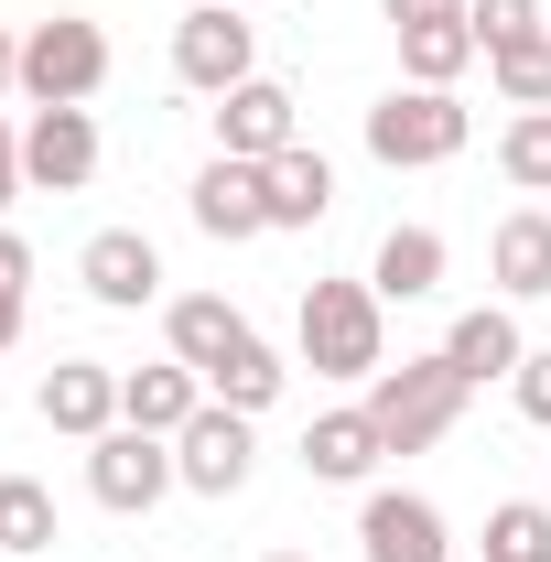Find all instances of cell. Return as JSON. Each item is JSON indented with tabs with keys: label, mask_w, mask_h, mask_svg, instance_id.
Instances as JSON below:
<instances>
[{
	"label": "cell",
	"mask_w": 551,
	"mask_h": 562,
	"mask_svg": "<svg viewBox=\"0 0 551 562\" xmlns=\"http://www.w3.org/2000/svg\"><path fill=\"white\" fill-rule=\"evenodd\" d=\"M465 22H476L486 55H508V44H530V33H541V0H465Z\"/></svg>",
	"instance_id": "obj_27"
},
{
	"label": "cell",
	"mask_w": 551,
	"mask_h": 562,
	"mask_svg": "<svg viewBox=\"0 0 551 562\" xmlns=\"http://www.w3.org/2000/svg\"><path fill=\"white\" fill-rule=\"evenodd\" d=\"M206 412V379L184 368V357H162V368H120V422H140V432H184V422Z\"/></svg>",
	"instance_id": "obj_15"
},
{
	"label": "cell",
	"mask_w": 551,
	"mask_h": 562,
	"mask_svg": "<svg viewBox=\"0 0 551 562\" xmlns=\"http://www.w3.org/2000/svg\"><path fill=\"white\" fill-rule=\"evenodd\" d=\"M260 184H271V227H325V206H336V162L314 140H292L281 162H260Z\"/></svg>",
	"instance_id": "obj_19"
},
{
	"label": "cell",
	"mask_w": 551,
	"mask_h": 562,
	"mask_svg": "<svg viewBox=\"0 0 551 562\" xmlns=\"http://www.w3.org/2000/svg\"><path fill=\"white\" fill-rule=\"evenodd\" d=\"M249 465H260V443H249V412H227V401H206V412L173 432V476L195 497H238Z\"/></svg>",
	"instance_id": "obj_7"
},
{
	"label": "cell",
	"mask_w": 551,
	"mask_h": 562,
	"mask_svg": "<svg viewBox=\"0 0 551 562\" xmlns=\"http://www.w3.org/2000/svg\"><path fill=\"white\" fill-rule=\"evenodd\" d=\"M486 562H551V508H541V497L486 508Z\"/></svg>",
	"instance_id": "obj_24"
},
{
	"label": "cell",
	"mask_w": 551,
	"mask_h": 562,
	"mask_svg": "<svg viewBox=\"0 0 551 562\" xmlns=\"http://www.w3.org/2000/svg\"><path fill=\"white\" fill-rule=\"evenodd\" d=\"M292 140H303V109H292V87L249 76V87H227V98H216V151H227V162H281Z\"/></svg>",
	"instance_id": "obj_9"
},
{
	"label": "cell",
	"mask_w": 551,
	"mask_h": 562,
	"mask_svg": "<svg viewBox=\"0 0 551 562\" xmlns=\"http://www.w3.org/2000/svg\"><path fill=\"white\" fill-rule=\"evenodd\" d=\"M486 66H497V98H508V109H551V33L508 44V55H486Z\"/></svg>",
	"instance_id": "obj_26"
},
{
	"label": "cell",
	"mask_w": 551,
	"mask_h": 562,
	"mask_svg": "<svg viewBox=\"0 0 551 562\" xmlns=\"http://www.w3.org/2000/svg\"><path fill=\"white\" fill-rule=\"evenodd\" d=\"M33 412L76 432V443H98V432H120V368H98V357H66V368H44V390H33Z\"/></svg>",
	"instance_id": "obj_13"
},
{
	"label": "cell",
	"mask_w": 551,
	"mask_h": 562,
	"mask_svg": "<svg viewBox=\"0 0 551 562\" xmlns=\"http://www.w3.org/2000/svg\"><path fill=\"white\" fill-rule=\"evenodd\" d=\"M162 487H184V476H173V443H162V432L120 422V432H98V443H87V497H98V508L140 519V508H151Z\"/></svg>",
	"instance_id": "obj_6"
},
{
	"label": "cell",
	"mask_w": 551,
	"mask_h": 562,
	"mask_svg": "<svg viewBox=\"0 0 551 562\" xmlns=\"http://www.w3.org/2000/svg\"><path fill=\"white\" fill-rule=\"evenodd\" d=\"M486 281H497L508 303H551V216L541 206L497 216V238H486Z\"/></svg>",
	"instance_id": "obj_16"
},
{
	"label": "cell",
	"mask_w": 551,
	"mask_h": 562,
	"mask_svg": "<svg viewBox=\"0 0 551 562\" xmlns=\"http://www.w3.org/2000/svg\"><path fill=\"white\" fill-rule=\"evenodd\" d=\"M390 443H379V422L368 412H325V422H303V476L314 487H368V465H379Z\"/></svg>",
	"instance_id": "obj_17"
},
{
	"label": "cell",
	"mask_w": 551,
	"mask_h": 562,
	"mask_svg": "<svg viewBox=\"0 0 551 562\" xmlns=\"http://www.w3.org/2000/svg\"><path fill=\"white\" fill-rule=\"evenodd\" d=\"M0 552H55V497L33 476H0Z\"/></svg>",
	"instance_id": "obj_25"
},
{
	"label": "cell",
	"mask_w": 551,
	"mask_h": 562,
	"mask_svg": "<svg viewBox=\"0 0 551 562\" xmlns=\"http://www.w3.org/2000/svg\"><path fill=\"white\" fill-rule=\"evenodd\" d=\"M184 206H195V227H206L216 249L271 238V184H260V162H227V151H216L206 173H195V195H184Z\"/></svg>",
	"instance_id": "obj_11"
},
{
	"label": "cell",
	"mask_w": 551,
	"mask_h": 562,
	"mask_svg": "<svg viewBox=\"0 0 551 562\" xmlns=\"http://www.w3.org/2000/svg\"><path fill=\"white\" fill-rule=\"evenodd\" d=\"M11 195H22V131L0 120V206H11Z\"/></svg>",
	"instance_id": "obj_31"
},
{
	"label": "cell",
	"mask_w": 551,
	"mask_h": 562,
	"mask_svg": "<svg viewBox=\"0 0 551 562\" xmlns=\"http://www.w3.org/2000/svg\"><path fill=\"white\" fill-rule=\"evenodd\" d=\"M476 55H486L476 22H412V33H401V76H412V87H454Z\"/></svg>",
	"instance_id": "obj_21"
},
{
	"label": "cell",
	"mask_w": 551,
	"mask_h": 562,
	"mask_svg": "<svg viewBox=\"0 0 551 562\" xmlns=\"http://www.w3.org/2000/svg\"><path fill=\"white\" fill-rule=\"evenodd\" d=\"M390 303H379V281H314L303 292V368L314 379H379L390 368V325H379Z\"/></svg>",
	"instance_id": "obj_2"
},
{
	"label": "cell",
	"mask_w": 551,
	"mask_h": 562,
	"mask_svg": "<svg viewBox=\"0 0 551 562\" xmlns=\"http://www.w3.org/2000/svg\"><path fill=\"white\" fill-rule=\"evenodd\" d=\"M173 76H184L195 98H227V87H249V76H260V22H238L227 0L184 11V22H173Z\"/></svg>",
	"instance_id": "obj_5"
},
{
	"label": "cell",
	"mask_w": 551,
	"mask_h": 562,
	"mask_svg": "<svg viewBox=\"0 0 551 562\" xmlns=\"http://www.w3.org/2000/svg\"><path fill=\"white\" fill-rule=\"evenodd\" d=\"M357 552L368 562H454V530H443V508H432L421 487H368Z\"/></svg>",
	"instance_id": "obj_8"
},
{
	"label": "cell",
	"mask_w": 551,
	"mask_h": 562,
	"mask_svg": "<svg viewBox=\"0 0 551 562\" xmlns=\"http://www.w3.org/2000/svg\"><path fill=\"white\" fill-rule=\"evenodd\" d=\"M227 11H260V0H227Z\"/></svg>",
	"instance_id": "obj_35"
},
{
	"label": "cell",
	"mask_w": 551,
	"mask_h": 562,
	"mask_svg": "<svg viewBox=\"0 0 551 562\" xmlns=\"http://www.w3.org/2000/svg\"><path fill=\"white\" fill-rule=\"evenodd\" d=\"M368 281H379V303H432L443 292V227H390Z\"/></svg>",
	"instance_id": "obj_20"
},
{
	"label": "cell",
	"mask_w": 551,
	"mask_h": 562,
	"mask_svg": "<svg viewBox=\"0 0 551 562\" xmlns=\"http://www.w3.org/2000/svg\"><path fill=\"white\" fill-rule=\"evenodd\" d=\"M11 336H22V303H0V347H11Z\"/></svg>",
	"instance_id": "obj_33"
},
{
	"label": "cell",
	"mask_w": 551,
	"mask_h": 562,
	"mask_svg": "<svg viewBox=\"0 0 551 562\" xmlns=\"http://www.w3.org/2000/svg\"><path fill=\"white\" fill-rule=\"evenodd\" d=\"M76 281H87L109 314H140V303L162 292V249H151L140 227H98V238L76 249Z\"/></svg>",
	"instance_id": "obj_12"
},
{
	"label": "cell",
	"mask_w": 551,
	"mask_h": 562,
	"mask_svg": "<svg viewBox=\"0 0 551 562\" xmlns=\"http://www.w3.org/2000/svg\"><path fill=\"white\" fill-rule=\"evenodd\" d=\"M465 109H454V87H390L379 109H368V151L390 162V173H421V162H454L465 151Z\"/></svg>",
	"instance_id": "obj_4"
},
{
	"label": "cell",
	"mask_w": 551,
	"mask_h": 562,
	"mask_svg": "<svg viewBox=\"0 0 551 562\" xmlns=\"http://www.w3.org/2000/svg\"><path fill=\"white\" fill-rule=\"evenodd\" d=\"M443 357L465 368V379H519V357H530V336H519V314L508 303H476V314H454V336H443Z\"/></svg>",
	"instance_id": "obj_18"
},
{
	"label": "cell",
	"mask_w": 551,
	"mask_h": 562,
	"mask_svg": "<svg viewBox=\"0 0 551 562\" xmlns=\"http://www.w3.org/2000/svg\"><path fill=\"white\" fill-rule=\"evenodd\" d=\"M508 390H519V412L551 432V347H530V357H519V379H508Z\"/></svg>",
	"instance_id": "obj_28"
},
{
	"label": "cell",
	"mask_w": 551,
	"mask_h": 562,
	"mask_svg": "<svg viewBox=\"0 0 551 562\" xmlns=\"http://www.w3.org/2000/svg\"><path fill=\"white\" fill-rule=\"evenodd\" d=\"M98 87H109V33L87 11H55V22L22 33V98L33 109H87Z\"/></svg>",
	"instance_id": "obj_3"
},
{
	"label": "cell",
	"mask_w": 551,
	"mask_h": 562,
	"mask_svg": "<svg viewBox=\"0 0 551 562\" xmlns=\"http://www.w3.org/2000/svg\"><path fill=\"white\" fill-rule=\"evenodd\" d=\"M260 562H314V552H260Z\"/></svg>",
	"instance_id": "obj_34"
},
{
	"label": "cell",
	"mask_w": 551,
	"mask_h": 562,
	"mask_svg": "<svg viewBox=\"0 0 551 562\" xmlns=\"http://www.w3.org/2000/svg\"><path fill=\"white\" fill-rule=\"evenodd\" d=\"M390 11V33H412V22H465V0H379Z\"/></svg>",
	"instance_id": "obj_29"
},
{
	"label": "cell",
	"mask_w": 551,
	"mask_h": 562,
	"mask_svg": "<svg viewBox=\"0 0 551 562\" xmlns=\"http://www.w3.org/2000/svg\"><path fill=\"white\" fill-rule=\"evenodd\" d=\"M162 336H173V357H184V368L206 379V368H227V357L249 347L260 325H249V314H238L227 292H173V303H162Z\"/></svg>",
	"instance_id": "obj_14"
},
{
	"label": "cell",
	"mask_w": 551,
	"mask_h": 562,
	"mask_svg": "<svg viewBox=\"0 0 551 562\" xmlns=\"http://www.w3.org/2000/svg\"><path fill=\"white\" fill-rule=\"evenodd\" d=\"M465 390H476V379H465L454 357L432 347V357H401V368H379L357 412L379 422V443H390V454H432V443L465 422Z\"/></svg>",
	"instance_id": "obj_1"
},
{
	"label": "cell",
	"mask_w": 551,
	"mask_h": 562,
	"mask_svg": "<svg viewBox=\"0 0 551 562\" xmlns=\"http://www.w3.org/2000/svg\"><path fill=\"white\" fill-rule=\"evenodd\" d=\"M22 292H33V249L0 227V303H22Z\"/></svg>",
	"instance_id": "obj_30"
},
{
	"label": "cell",
	"mask_w": 551,
	"mask_h": 562,
	"mask_svg": "<svg viewBox=\"0 0 551 562\" xmlns=\"http://www.w3.org/2000/svg\"><path fill=\"white\" fill-rule=\"evenodd\" d=\"M22 184H33V195H87V184H98V120H87V109H33V131H22Z\"/></svg>",
	"instance_id": "obj_10"
},
{
	"label": "cell",
	"mask_w": 551,
	"mask_h": 562,
	"mask_svg": "<svg viewBox=\"0 0 551 562\" xmlns=\"http://www.w3.org/2000/svg\"><path fill=\"white\" fill-rule=\"evenodd\" d=\"M281 379H292V368H281V357L249 336V347L227 357V368H206V401H227V412H249V422H260V412L281 401Z\"/></svg>",
	"instance_id": "obj_22"
},
{
	"label": "cell",
	"mask_w": 551,
	"mask_h": 562,
	"mask_svg": "<svg viewBox=\"0 0 551 562\" xmlns=\"http://www.w3.org/2000/svg\"><path fill=\"white\" fill-rule=\"evenodd\" d=\"M22 87V33H0V98Z\"/></svg>",
	"instance_id": "obj_32"
},
{
	"label": "cell",
	"mask_w": 551,
	"mask_h": 562,
	"mask_svg": "<svg viewBox=\"0 0 551 562\" xmlns=\"http://www.w3.org/2000/svg\"><path fill=\"white\" fill-rule=\"evenodd\" d=\"M497 173H508L519 195H551V109H519V120L497 131Z\"/></svg>",
	"instance_id": "obj_23"
}]
</instances>
